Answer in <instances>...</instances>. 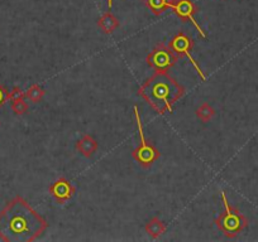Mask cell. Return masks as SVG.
<instances>
[{
	"instance_id": "cell-10",
	"label": "cell",
	"mask_w": 258,
	"mask_h": 242,
	"mask_svg": "<svg viewBox=\"0 0 258 242\" xmlns=\"http://www.w3.org/2000/svg\"><path fill=\"white\" fill-rule=\"evenodd\" d=\"M98 26L105 34H111V33L115 32V29L119 26V20L115 18L114 14H111L110 12H106L98 20Z\"/></svg>"
},
{
	"instance_id": "cell-13",
	"label": "cell",
	"mask_w": 258,
	"mask_h": 242,
	"mask_svg": "<svg viewBox=\"0 0 258 242\" xmlns=\"http://www.w3.org/2000/svg\"><path fill=\"white\" fill-rule=\"evenodd\" d=\"M45 94V90H43L42 87L38 86V84H32V86L27 90L26 94H24V98H26L27 100L31 101V102L37 104L40 102V101H42Z\"/></svg>"
},
{
	"instance_id": "cell-14",
	"label": "cell",
	"mask_w": 258,
	"mask_h": 242,
	"mask_svg": "<svg viewBox=\"0 0 258 242\" xmlns=\"http://www.w3.org/2000/svg\"><path fill=\"white\" fill-rule=\"evenodd\" d=\"M196 115H198V118H200L203 122H208V121H210L211 118H214V115H215V110H214L208 102H203L200 106H199L198 110H196Z\"/></svg>"
},
{
	"instance_id": "cell-17",
	"label": "cell",
	"mask_w": 258,
	"mask_h": 242,
	"mask_svg": "<svg viewBox=\"0 0 258 242\" xmlns=\"http://www.w3.org/2000/svg\"><path fill=\"white\" fill-rule=\"evenodd\" d=\"M8 96H9L8 90H7L3 84H0V108H2L7 101H8Z\"/></svg>"
},
{
	"instance_id": "cell-1",
	"label": "cell",
	"mask_w": 258,
	"mask_h": 242,
	"mask_svg": "<svg viewBox=\"0 0 258 242\" xmlns=\"http://www.w3.org/2000/svg\"><path fill=\"white\" fill-rule=\"evenodd\" d=\"M47 228L45 217L19 196L0 210V240L6 242H32Z\"/></svg>"
},
{
	"instance_id": "cell-3",
	"label": "cell",
	"mask_w": 258,
	"mask_h": 242,
	"mask_svg": "<svg viewBox=\"0 0 258 242\" xmlns=\"http://www.w3.org/2000/svg\"><path fill=\"white\" fill-rule=\"evenodd\" d=\"M221 200L224 203V212L219 214L215 224L218 228L223 232L224 236L228 238H233L247 227L248 221L239 210L233 208L228 203L225 192H221Z\"/></svg>"
},
{
	"instance_id": "cell-6",
	"label": "cell",
	"mask_w": 258,
	"mask_h": 242,
	"mask_svg": "<svg viewBox=\"0 0 258 242\" xmlns=\"http://www.w3.org/2000/svg\"><path fill=\"white\" fill-rule=\"evenodd\" d=\"M169 46H170V48H171V50H174V52L176 53L180 58L184 57V56H186V57L190 60V64L194 66V68L196 70V72L200 74L201 80L205 81L206 80L205 74H203L200 66L196 64L195 58L192 57V54H191V50H192V47H194V42H192V40L189 37V36L185 34V33H182V32H179L176 36H174V38H172L171 40H170Z\"/></svg>"
},
{
	"instance_id": "cell-4",
	"label": "cell",
	"mask_w": 258,
	"mask_h": 242,
	"mask_svg": "<svg viewBox=\"0 0 258 242\" xmlns=\"http://www.w3.org/2000/svg\"><path fill=\"white\" fill-rule=\"evenodd\" d=\"M135 115H136V121H137V128L138 132H140L141 138V145L137 148V149L133 150L132 156L135 158V160L137 162L140 166H142L143 168H150L156 160L161 156V153L153 146L151 142H147L145 136V132H143V125L142 120H141L140 111H138L137 106H135Z\"/></svg>"
},
{
	"instance_id": "cell-2",
	"label": "cell",
	"mask_w": 258,
	"mask_h": 242,
	"mask_svg": "<svg viewBox=\"0 0 258 242\" xmlns=\"http://www.w3.org/2000/svg\"><path fill=\"white\" fill-rule=\"evenodd\" d=\"M138 95L145 98L157 114L172 112L174 105L185 95V88L167 72H155L138 90Z\"/></svg>"
},
{
	"instance_id": "cell-11",
	"label": "cell",
	"mask_w": 258,
	"mask_h": 242,
	"mask_svg": "<svg viewBox=\"0 0 258 242\" xmlns=\"http://www.w3.org/2000/svg\"><path fill=\"white\" fill-rule=\"evenodd\" d=\"M145 228L146 232H147L152 238H157V237H160L161 234H164L165 232H166V224L161 221L158 217H153V218H151L150 221L146 224Z\"/></svg>"
},
{
	"instance_id": "cell-12",
	"label": "cell",
	"mask_w": 258,
	"mask_h": 242,
	"mask_svg": "<svg viewBox=\"0 0 258 242\" xmlns=\"http://www.w3.org/2000/svg\"><path fill=\"white\" fill-rule=\"evenodd\" d=\"M175 0H146V6L155 16H160L172 6Z\"/></svg>"
},
{
	"instance_id": "cell-16",
	"label": "cell",
	"mask_w": 258,
	"mask_h": 242,
	"mask_svg": "<svg viewBox=\"0 0 258 242\" xmlns=\"http://www.w3.org/2000/svg\"><path fill=\"white\" fill-rule=\"evenodd\" d=\"M24 94H26V92H23V90H22L21 87H14L11 92H9L8 100L12 102V101L19 100V98H24Z\"/></svg>"
},
{
	"instance_id": "cell-8",
	"label": "cell",
	"mask_w": 258,
	"mask_h": 242,
	"mask_svg": "<svg viewBox=\"0 0 258 242\" xmlns=\"http://www.w3.org/2000/svg\"><path fill=\"white\" fill-rule=\"evenodd\" d=\"M48 192L58 203L62 204V203L67 202L74 197L75 188L72 187L71 183L67 179L60 178L48 188Z\"/></svg>"
},
{
	"instance_id": "cell-5",
	"label": "cell",
	"mask_w": 258,
	"mask_h": 242,
	"mask_svg": "<svg viewBox=\"0 0 258 242\" xmlns=\"http://www.w3.org/2000/svg\"><path fill=\"white\" fill-rule=\"evenodd\" d=\"M179 60L180 57L170 48V46L164 43L156 46L147 56V64L155 70V72H167Z\"/></svg>"
},
{
	"instance_id": "cell-7",
	"label": "cell",
	"mask_w": 258,
	"mask_h": 242,
	"mask_svg": "<svg viewBox=\"0 0 258 242\" xmlns=\"http://www.w3.org/2000/svg\"><path fill=\"white\" fill-rule=\"evenodd\" d=\"M171 9L176 13L177 16H180V18L182 19V20L191 22V23L195 26V28L198 29V32L200 33L201 37H206L205 32L203 30L200 24L195 20V14L196 12H198V8H196V6L192 3L191 0H175L174 3H172Z\"/></svg>"
},
{
	"instance_id": "cell-9",
	"label": "cell",
	"mask_w": 258,
	"mask_h": 242,
	"mask_svg": "<svg viewBox=\"0 0 258 242\" xmlns=\"http://www.w3.org/2000/svg\"><path fill=\"white\" fill-rule=\"evenodd\" d=\"M76 149L79 150V153L84 156L85 158H91L96 150H98V142L89 134H84L81 139L77 140Z\"/></svg>"
},
{
	"instance_id": "cell-15",
	"label": "cell",
	"mask_w": 258,
	"mask_h": 242,
	"mask_svg": "<svg viewBox=\"0 0 258 242\" xmlns=\"http://www.w3.org/2000/svg\"><path fill=\"white\" fill-rule=\"evenodd\" d=\"M12 110L16 115H23L28 111V104L24 101V98H19V100L12 101Z\"/></svg>"
},
{
	"instance_id": "cell-18",
	"label": "cell",
	"mask_w": 258,
	"mask_h": 242,
	"mask_svg": "<svg viewBox=\"0 0 258 242\" xmlns=\"http://www.w3.org/2000/svg\"><path fill=\"white\" fill-rule=\"evenodd\" d=\"M113 2H114V0H108V10L109 12H110L111 6H113Z\"/></svg>"
}]
</instances>
